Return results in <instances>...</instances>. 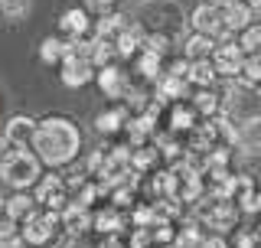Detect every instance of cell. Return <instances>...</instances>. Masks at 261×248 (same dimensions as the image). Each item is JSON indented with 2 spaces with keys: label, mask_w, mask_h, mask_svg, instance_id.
Here are the masks:
<instances>
[{
  "label": "cell",
  "mask_w": 261,
  "mask_h": 248,
  "mask_svg": "<svg viewBox=\"0 0 261 248\" xmlns=\"http://www.w3.org/2000/svg\"><path fill=\"white\" fill-rule=\"evenodd\" d=\"M190 23H193V33H206V36H212V39H219L225 33L222 10H219L216 4H199L190 13Z\"/></svg>",
  "instance_id": "cell-6"
},
{
  "label": "cell",
  "mask_w": 261,
  "mask_h": 248,
  "mask_svg": "<svg viewBox=\"0 0 261 248\" xmlns=\"http://www.w3.org/2000/svg\"><path fill=\"white\" fill-rule=\"evenodd\" d=\"M219 10H222V23L228 33H245L251 27V16H255V10L245 0H225Z\"/></svg>",
  "instance_id": "cell-8"
},
{
  "label": "cell",
  "mask_w": 261,
  "mask_h": 248,
  "mask_svg": "<svg viewBox=\"0 0 261 248\" xmlns=\"http://www.w3.org/2000/svg\"><path fill=\"white\" fill-rule=\"evenodd\" d=\"M239 147L245 154H261V114L239 124Z\"/></svg>",
  "instance_id": "cell-13"
},
{
  "label": "cell",
  "mask_w": 261,
  "mask_h": 248,
  "mask_svg": "<svg viewBox=\"0 0 261 248\" xmlns=\"http://www.w3.org/2000/svg\"><path fill=\"white\" fill-rule=\"evenodd\" d=\"M98 196H101V193H98V183H92V180H85V183L79 186V196H75V203H79V206H92V203L98 200Z\"/></svg>",
  "instance_id": "cell-31"
},
{
  "label": "cell",
  "mask_w": 261,
  "mask_h": 248,
  "mask_svg": "<svg viewBox=\"0 0 261 248\" xmlns=\"http://www.w3.org/2000/svg\"><path fill=\"white\" fill-rule=\"evenodd\" d=\"M193 108L202 114V118H216V114H222V102H219V95L212 92V88H199V92L193 95Z\"/></svg>",
  "instance_id": "cell-24"
},
{
  "label": "cell",
  "mask_w": 261,
  "mask_h": 248,
  "mask_svg": "<svg viewBox=\"0 0 261 248\" xmlns=\"http://www.w3.org/2000/svg\"><path fill=\"white\" fill-rule=\"evenodd\" d=\"M245 49L235 43V39H228V43H219L216 53H212V62H216V72L222 79H239L242 76V65H245Z\"/></svg>",
  "instance_id": "cell-4"
},
{
  "label": "cell",
  "mask_w": 261,
  "mask_h": 248,
  "mask_svg": "<svg viewBox=\"0 0 261 248\" xmlns=\"http://www.w3.org/2000/svg\"><path fill=\"white\" fill-rule=\"evenodd\" d=\"M130 27L127 23V16L124 13H105L101 20L95 23V36H101V39H111V43H118V36Z\"/></svg>",
  "instance_id": "cell-18"
},
{
  "label": "cell",
  "mask_w": 261,
  "mask_h": 248,
  "mask_svg": "<svg viewBox=\"0 0 261 248\" xmlns=\"http://www.w3.org/2000/svg\"><path fill=\"white\" fill-rule=\"evenodd\" d=\"M216 79H219V72H216V62L212 59H196L190 62V72H186V82L196 88H212L216 85Z\"/></svg>",
  "instance_id": "cell-14"
},
{
  "label": "cell",
  "mask_w": 261,
  "mask_h": 248,
  "mask_svg": "<svg viewBox=\"0 0 261 248\" xmlns=\"http://www.w3.org/2000/svg\"><path fill=\"white\" fill-rule=\"evenodd\" d=\"M216 46L219 43L212 36H206V33H193V36L183 39V59H190V62H196V59H212Z\"/></svg>",
  "instance_id": "cell-12"
},
{
  "label": "cell",
  "mask_w": 261,
  "mask_h": 248,
  "mask_svg": "<svg viewBox=\"0 0 261 248\" xmlns=\"http://www.w3.org/2000/svg\"><path fill=\"white\" fill-rule=\"evenodd\" d=\"M0 180L10 189H33L43 180V160L33 151H4V157H0Z\"/></svg>",
  "instance_id": "cell-2"
},
{
  "label": "cell",
  "mask_w": 261,
  "mask_h": 248,
  "mask_svg": "<svg viewBox=\"0 0 261 248\" xmlns=\"http://www.w3.org/2000/svg\"><path fill=\"white\" fill-rule=\"evenodd\" d=\"M36 203L39 209H49V212H62L69 206V183L56 173H49L36 183Z\"/></svg>",
  "instance_id": "cell-3"
},
{
  "label": "cell",
  "mask_w": 261,
  "mask_h": 248,
  "mask_svg": "<svg viewBox=\"0 0 261 248\" xmlns=\"http://www.w3.org/2000/svg\"><path fill=\"white\" fill-rule=\"evenodd\" d=\"M127 121H130L127 108H111V111H101L95 118V131H98V134H118Z\"/></svg>",
  "instance_id": "cell-19"
},
{
  "label": "cell",
  "mask_w": 261,
  "mask_h": 248,
  "mask_svg": "<svg viewBox=\"0 0 261 248\" xmlns=\"http://www.w3.org/2000/svg\"><path fill=\"white\" fill-rule=\"evenodd\" d=\"M30 13V0H0V16L7 23H20Z\"/></svg>",
  "instance_id": "cell-27"
},
{
  "label": "cell",
  "mask_w": 261,
  "mask_h": 248,
  "mask_svg": "<svg viewBox=\"0 0 261 248\" xmlns=\"http://www.w3.org/2000/svg\"><path fill=\"white\" fill-rule=\"evenodd\" d=\"M92 65L95 69H105V65H114L118 59V46L111 43V39H101V36H92Z\"/></svg>",
  "instance_id": "cell-23"
},
{
  "label": "cell",
  "mask_w": 261,
  "mask_h": 248,
  "mask_svg": "<svg viewBox=\"0 0 261 248\" xmlns=\"http://www.w3.org/2000/svg\"><path fill=\"white\" fill-rule=\"evenodd\" d=\"M206 4H216V7H222V4H225V0H206Z\"/></svg>",
  "instance_id": "cell-39"
},
{
  "label": "cell",
  "mask_w": 261,
  "mask_h": 248,
  "mask_svg": "<svg viewBox=\"0 0 261 248\" xmlns=\"http://www.w3.org/2000/svg\"><path fill=\"white\" fill-rule=\"evenodd\" d=\"M199 248H228V242H225L222 232H206V238H202Z\"/></svg>",
  "instance_id": "cell-34"
},
{
  "label": "cell",
  "mask_w": 261,
  "mask_h": 248,
  "mask_svg": "<svg viewBox=\"0 0 261 248\" xmlns=\"http://www.w3.org/2000/svg\"><path fill=\"white\" fill-rule=\"evenodd\" d=\"M199 111L193 108V102L190 105H173V111H170V128H173V134H186V131H196L199 128Z\"/></svg>",
  "instance_id": "cell-16"
},
{
  "label": "cell",
  "mask_w": 261,
  "mask_h": 248,
  "mask_svg": "<svg viewBox=\"0 0 261 248\" xmlns=\"http://www.w3.org/2000/svg\"><path fill=\"white\" fill-rule=\"evenodd\" d=\"M0 248H23V242H20V235H13V238H0Z\"/></svg>",
  "instance_id": "cell-37"
},
{
  "label": "cell",
  "mask_w": 261,
  "mask_h": 248,
  "mask_svg": "<svg viewBox=\"0 0 261 248\" xmlns=\"http://www.w3.org/2000/svg\"><path fill=\"white\" fill-rule=\"evenodd\" d=\"M251 92H258V95H261V82H258V85H255V88H251Z\"/></svg>",
  "instance_id": "cell-40"
},
{
  "label": "cell",
  "mask_w": 261,
  "mask_h": 248,
  "mask_svg": "<svg viewBox=\"0 0 261 248\" xmlns=\"http://www.w3.org/2000/svg\"><path fill=\"white\" fill-rule=\"evenodd\" d=\"M111 4H114V0H85V10H95V13H108L111 10Z\"/></svg>",
  "instance_id": "cell-35"
},
{
  "label": "cell",
  "mask_w": 261,
  "mask_h": 248,
  "mask_svg": "<svg viewBox=\"0 0 261 248\" xmlns=\"http://www.w3.org/2000/svg\"><path fill=\"white\" fill-rule=\"evenodd\" d=\"M245 4H248V7H251V10H255V13L261 10V0H245Z\"/></svg>",
  "instance_id": "cell-38"
},
{
  "label": "cell",
  "mask_w": 261,
  "mask_h": 248,
  "mask_svg": "<svg viewBox=\"0 0 261 248\" xmlns=\"http://www.w3.org/2000/svg\"><path fill=\"white\" fill-rule=\"evenodd\" d=\"M258 232H239L235 235V248H258Z\"/></svg>",
  "instance_id": "cell-33"
},
{
  "label": "cell",
  "mask_w": 261,
  "mask_h": 248,
  "mask_svg": "<svg viewBox=\"0 0 261 248\" xmlns=\"http://www.w3.org/2000/svg\"><path fill=\"white\" fill-rule=\"evenodd\" d=\"M167 46H170V39L160 36V33H153V36L144 39V49H150V53H157V56H167Z\"/></svg>",
  "instance_id": "cell-32"
},
{
  "label": "cell",
  "mask_w": 261,
  "mask_h": 248,
  "mask_svg": "<svg viewBox=\"0 0 261 248\" xmlns=\"http://www.w3.org/2000/svg\"><path fill=\"white\" fill-rule=\"evenodd\" d=\"M95 226V216L88 212V206H79V203H69L62 209V229L69 235H79V232H88Z\"/></svg>",
  "instance_id": "cell-10"
},
{
  "label": "cell",
  "mask_w": 261,
  "mask_h": 248,
  "mask_svg": "<svg viewBox=\"0 0 261 248\" xmlns=\"http://www.w3.org/2000/svg\"><path fill=\"white\" fill-rule=\"evenodd\" d=\"M98 248H127L124 242H121V238L118 235H105V242L101 245H98Z\"/></svg>",
  "instance_id": "cell-36"
},
{
  "label": "cell",
  "mask_w": 261,
  "mask_h": 248,
  "mask_svg": "<svg viewBox=\"0 0 261 248\" xmlns=\"http://www.w3.org/2000/svg\"><path fill=\"white\" fill-rule=\"evenodd\" d=\"M144 39H147V36H144V30L137 27V23H130V27L118 36V43H114V46H118V56H124V59L137 56V53L144 49Z\"/></svg>",
  "instance_id": "cell-20"
},
{
  "label": "cell",
  "mask_w": 261,
  "mask_h": 248,
  "mask_svg": "<svg viewBox=\"0 0 261 248\" xmlns=\"http://www.w3.org/2000/svg\"><path fill=\"white\" fill-rule=\"evenodd\" d=\"M82 151V131L72 118L62 114H49V118L36 121V137H33V154L46 163V167L59 170L75 163Z\"/></svg>",
  "instance_id": "cell-1"
},
{
  "label": "cell",
  "mask_w": 261,
  "mask_h": 248,
  "mask_svg": "<svg viewBox=\"0 0 261 248\" xmlns=\"http://www.w3.org/2000/svg\"><path fill=\"white\" fill-rule=\"evenodd\" d=\"M7 206H10V212H13L16 222H23L27 216H33V212L39 209L36 193H30V189H13V193L7 196Z\"/></svg>",
  "instance_id": "cell-15"
},
{
  "label": "cell",
  "mask_w": 261,
  "mask_h": 248,
  "mask_svg": "<svg viewBox=\"0 0 261 248\" xmlns=\"http://www.w3.org/2000/svg\"><path fill=\"white\" fill-rule=\"evenodd\" d=\"M95 82H98V88H101L108 98L127 95V79H124V72H121L118 65H105V69H98L95 72Z\"/></svg>",
  "instance_id": "cell-11"
},
{
  "label": "cell",
  "mask_w": 261,
  "mask_h": 248,
  "mask_svg": "<svg viewBox=\"0 0 261 248\" xmlns=\"http://www.w3.org/2000/svg\"><path fill=\"white\" fill-rule=\"evenodd\" d=\"M65 53H69V39H59V36H46L39 43V59L46 65H62L65 62Z\"/></svg>",
  "instance_id": "cell-22"
},
{
  "label": "cell",
  "mask_w": 261,
  "mask_h": 248,
  "mask_svg": "<svg viewBox=\"0 0 261 248\" xmlns=\"http://www.w3.org/2000/svg\"><path fill=\"white\" fill-rule=\"evenodd\" d=\"M137 72H141L144 82H160L163 79V56L150 53V49H141L137 53Z\"/></svg>",
  "instance_id": "cell-21"
},
{
  "label": "cell",
  "mask_w": 261,
  "mask_h": 248,
  "mask_svg": "<svg viewBox=\"0 0 261 248\" xmlns=\"http://www.w3.org/2000/svg\"><path fill=\"white\" fill-rule=\"evenodd\" d=\"M59 30H62V36H69V39H85L88 33L95 30V23H92V16H88V10H79V7H72V10L62 13Z\"/></svg>",
  "instance_id": "cell-9"
},
{
  "label": "cell",
  "mask_w": 261,
  "mask_h": 248,
  "mask_svg": "<svg viewBox=\"0 0 261 248\" xmlns=\"http://www.w3.org/2000/svg\"><path fill=\"white\" fill-rule=\"evenodd\" d=\"M20 222L13 219V212H10V206H7V200H0V238H13V235H20Z\"/></svg>",
  "instance_id": "cell-29"
},
{
  "label": "cell",
  "mask_w": 261,
  "mask_h": 248,
  "mask_svg": "<svg viewBox=\"0 0 261 248\" xmlns=\"http://www.w3.org/2000/svg\"><path fill=\"white\" fill-rule=\"evenodd\" d=\"M101 235H118L121 229H124V216H121V209H105V212H98L95 216V226Z\"/></svg>",
  "instance_id": "cell-25"
},
{
  "label": "cell",
  "mask_w": 261,
  "mask_h": 248,
  "mask_svg": "<svg viewBox=\"0 0 261 248\" xmlns=\"http://www.w3.org/2000/svg\"><path fill=\"white\" fill-rule=\"evenodd\" d=\"M186 82L183 76H170V72H163V79L157 82V102H179V98H186Z\"/></svg>",
  "instance_id": "cell-17"
},
{
  "label": "cell",
  "mask_w": 261,
  "mask_h": 248,
  "mask_svg": "<svg viewBox=\"0 0 261 248\" xmlns=\"http://www.w3.org/2000/svg\"><path fill=\"white\" fill-rule=\"evenodd\" d=\"M157 160H160V151H157V147H147V144H144V147H137V151H134V170H137V173L150 170Z\"/></svg>",
  "instance_id": "cell-28"
},
{
  "label": "cell",
  "mask_w": 261,
  "mask_h": 248,
  "mask_svg": "<svg viewBox=\"0 0 261 248\" xmlns=\"http://www.w3.org/2000/svg\"><path fill=\"white\" fill-rule=\"evenodd\" d=\"M239 46L245 49V56H251V59H261V23H251V27L242 33Z\"/></svg>",
  "instance_id": "cell-26"
},
{
  "label": "cell",
  "mask_w": 261,
  "mask_h": 248,
  "mask_svg": "<svg viewBox=\"0 0 261 248\" xmlns=\"http://www.w3.org/2000/svg\"><path fill=\"white\" fill-rule=\"evenodd\" d=\"M95 65L88 62V59H82V56H65V62H62V85L65 88H82V85H88V82L95 79Z\"/></svg>",
  "instance_id": "cell-7"
},
{
  "label": "cell",
  "mask_w": 261,
  "mask_h": 248,
  "mask_svg": "<svg viewBox=\"0 0 261 248\" xmlns=\"http://www.w3.org/2000/svg\"><path fill=\"white\" fill-rule=\"evenodd\" d=\"M255 232H258V238H261V222H258V229H255Z\"/></svg>",
  "instance_id": "cell-41"
},
{
  "label": "cell",
  "mask_w": 261,
  "mask_h": 248,
  "mask_svg": "<svg viewBox=\"0 0 261 248\" xmlns=\"http://www.w3.org/2000/svg\"><path fill=\"white\" fill-rule=\"evenodd\" d=\"M33 137H36V121L27 114H13L4 128V147H16V151H33Z\"/></svg>",
  "instance_id": "cell-5"
},
{
  "label": "cell",
  "mask_w": 261,
  "mask_h": 248,
  "mask_svg": "<svg viewBox=\"0 0 261 248\" xmlns=\"http://www.w3.org/2000/svg\"><path fill=\"white\" fill-rule=\"evenodd\" d=\"M239 79H242L248 88H255L258 82H261V59H251V56H248V59H245V65H242V76H239Z\"/></svg>",
  "instance_id": "cell-30"
}]
</instances>
